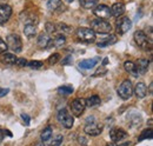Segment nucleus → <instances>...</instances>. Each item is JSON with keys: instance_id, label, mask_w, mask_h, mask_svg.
I'll list each match as a JSON object with an SVG mask.
<instances>
[{"instance_id": "obj_1", "label": "nucleus", "mask_w": 153, "mask_h": 146, "mask_svg": "<svg viewBox=\"0 0 153 146\" xmlns=\"http://www.w3.org/2000/svg\"><path fill=\"white\" fill-rule=\"evenodd\" d=\"M91 28L94 33H99V34H108L112 32V25L104 19H94L91 22Z\"/></svg>"}, {"instance_id": "obj_2", "label": "nucleus", "mask_w": 153, "mask_h": 146, "mask_svg": "<svg viewBox=\"0 0 153 146\" xmlns=\"http://www.w3.org/2000/svg\"><path fill=\"white\" fill-rule=\"evenodd\" d=\"M57 119L58 121L65 128H72V126L74 125V118H73V115L66 109L59 110V112H58L57 114Z\"/></svg>"}, {"instance_id": "obj_3", "label": "nucleus", "mask_w": 153, "mask_h": 146, "mask_svg": "<svg viewBox=\"0 0 153 146\" xmlns=\"http://www.w3.org/2000/svg\"><path fill=\"white\" fill-rule=\"evenodd\" d=\"M117 93H118V95H119L123 100H128V99L132 97V94H133V86H132L131 80H128V79L124 80V81L119 85Z\"/></svg>"}, {"instance_id": "obj_4", "label": "nucleus", "mask_w": 153, "mask_h": 146, "mask_svg": "<svg viewBox=\"0 0 153 146\" xmlns=\"http://www.w3.org/2000/svg\"><path fill=\"white\" fill-rule=\"evenodd\" d=\"M76 34L79 38V40H81L84 42H93L96 40V33L92 31V28H88V27L76 28Z\"/></svg>"}, {"instance_id": "obj_5", "label": "nucleus", "mask_w": 153, "mask_h": 146, "mask_svg": "<svg viewBox=\"0 0 153 146\" xmlns=\"http://www.w3.org/2000/svg\"><path fill=\"white\" fill-rule=\"evenodd\" d=\"M7 47L11 48L14 53H20L22 51V41L18 34H8L6 38Z\"/></svg>"}, {"instance_id": "obj_6", "label": "nucleus", "mask_w": 153, "mask_h": 146, "mask_svg": "<svg viewBox=\"0 0 153 146\" xmlns=\"http://www.w3.org/2000/svg\"><path fill=\"white\" fill-rule=\"evenodd\" d=\"M133 38L135 44L139 47H141L144 50H147L149 48V46H150V39H149V36H146V33L144 31H135Z\"/></svg>"}, {"instance_id": "obj_7", "label": "nucleus", "mask_w": 153, "mask_h": 146, "mask_svg": "<svg viewBox=\"0 0 153 146\" xmlns=\"http://www.w3.org/2000/svg\"><path fill=\"white\" fill-rule=\"evenodd\" d=\"M117 32L119 34H125L126 32H128L132 27V21L128 17H123L117 21Z\"/></svg>"}, {"instance_id": "obj_8", "label": "nucleus", "mask_w": 153, "mask_h": 146, "mask_svg": "<svg viewBox=\"0 0 153 146\" xmlns=\"http://www.w3.org/2000/svg\"><path fill=\"white\" fill-rule=\"evenodd\" d=\"M93 13H94V16L98 17L99 19H104V20H106V19H110L112 17V14H111V8L107 6V5H97L96 7L93 8Z\"/></svg>"}, {"instance_id": "obj_9", "label": "nucleus", "mask_w": 153, "mask_h": 146, "mask_svg": "<svg viewBox=\"0 0 153 146\" xmlns=\"http://www.w3.org/2000/svg\"><path fill=\"white\" fill-rule=\"evenodd\" d=\"M86 109V103H85V99L82 98H76L72 103H71V110H72V113L76 115V117H80L82 114V112Z\"/></svg>"}, {"instance_id": "obj_10", "label": "nucleus", "mask_w": 153, "mask_h": 146, "mask_svg": "<svg viewBox=\"0 0 153 146\" xmlns=\"http://www.w3.org/2000/svg\"><path fill=\"white\" fill-rule=\"evenodd\" d=\"M12 16V7L7 4H0V25H5Z\"/></svg>"}, {"instance_id": "obj_11", "label": "nucleus", "mask_w": 153, "mask_h": 146, "mask_svg": "<svg viewBox=\"0 0 153 146\" xmlns=\"http://www.w3.org/2000/svg\"><path fill=\"white\" fill-rule=\"evenodd\" d=\"M84 132L86 134H88V136L96 137V136H99L102 132V127L98 123H88L84 128Z\"/></svg>"}, {"instance_id": "obj_12", "label": "nucleus", "mask_w": 153, "mask_h": 146, "mask_svg": "<svg viewBox=\"0 0 153 146\" xmlns=\"http://www.w3.org/2000/svg\"><path fill=\"white\" fill-rule=\"evenodd\" d=\"M127 137V132L123 128H113L110 131V138L113 140V143H117V142H120L123 139H125Z\"/></svg>"}, {"instance_id": "obj_13", "label": "nucleus", "mask_w": 153, "mask_h": 146, "mask_svg": "<svg viewBox=\"0 0 153 146\" xmlns=\"http://www.w3.org/2000/svg\"><path fill=\"white\" fill-rule=\"evenodd\" d=\"M66 44V38L64 34H59L56 38H52L50 39L48 44H47V48H59V47H62L64 45Z\"/></svg>"}, {"instance_id": "obj_14", "label": "nucleus", "mask_w": 153, "mask_h": 146, "mask_svg": "<svg viewBox=\"0 0 153 146\" xmlns=\"http://www.w3.org/2000/svg\"><path fill=\"white\" fill-rule=\"evenodd\" d=\"M133 93L135 94V97H137L138 99L145 98V97L147 95V86L145 85V83L140 81V83L135 84V86H134V89H133Z\"/></svg>"}, {"instance_id": "obj_15", "label": "nucleus", "mask_w": 153, "mask_h": 146, "mask_svg": "<svg viewBox=\"0 0 153 146\" xmlns=\"http://www.w3.org/2000/svg\"><path fill=\"white\" fill-rule=\"evenodd\" d=\"M134 65H135V69H137V71H138L139 74H144V73L147 72V70H149L150 61L147 59H143L141 58V59H138Z\"/></svg>"}, {"instance_id": "obj_16", "label": "nucleus", "mask_w": 153, "mask_h": 146, "mask_svg": "<svg viewBox=\"0 0 153 146\" xmlns=\"http://www.w3.org/2000/svg\"><path fill=\"white\" fill-rule=\"evenodd\" d=\"M100 58H92V59H85V60H81L79 63V67L80 69H84V70H91L96 66L97 64L99 63Z\"/></svg>"}, {"instance_id": "obj_17", "label": "nucleus", "mask_w": 153, "mask_h": 146, "mask_svg": "<svg viewBox=\"0 0 153 146\" xmlns=\"http://www.w3.org/2000/svg\"><path fill=\"white\" fill-rule=\"evenodd\" d=\"M125 5L123 4V2H115L112 5V7H111V14L113 16V17H117V18H119V17H121L124 13H125Z\"/></svg>"}, {"instance_id": "obj_18", "label": "nucleus", "mask_w": 153, "mask_h": 146, "mask_svg": "<svg viewBox=\"0 0 153 146\" xmlns=\"http://www.w3.org/2000/svg\"><path fill=\"white\" fill-rule=\"evenodd\" d=\"M24 34L27 38H33L37 36V27L33 24H26L24 26Z\"/></svg>"}, {"instance_id": "obj_19", "label": "nucleus", "mask_w": 153, "mask_h": 146, "mask_svg": "<svg viewBox=\"0 0 153 146\" xmlns=\"http://www.w3.org/2000/svg\"><path fill=\"white\" fill-rule=\"evenodd\" d=\"M85 103H86V106H88V107H96L101 104V100H100L99 95L94 94V95H91L87 99H85Z\"/></svg>"}, {"instance_id": "obj_20", "label": "nucleus", "mask_w": 153, "mask_h": 146, "mask_svg": "<svg viewBox=\"0 0 153 146\" xmlns=\"http://www.w3.org/2000/svg\"><path fill=\"white\" fill-rule=\"evenodd\" d=\"M62 1L61 0H48L47 1V10L50 12H56L57 10L61 8Z\"/></svg>"}, {"instance_id": "obj_21", "label": "nucleus", "mask_w": 153, "mask_h": 146, "mask_svg": "<svg viewBox=\"0 0 153 146\" xmlns=\"http://www.w3.org/2000/svg\"><path fill=\"white\" fill-rule=\"evenodd\" d=\"M16 59H17V57L13 53H7V52L2 53V57H1V61L6 65H14Z\"/></svg>"}, {"instance_id": "obj_22", "label": "nucleus", "mask_w": 153, "mask_h": 146, "mask_svg": "<svg viewBox=\"0 0 153 146\" xmlns=\"http://www.w3.org/2000/svg\"><path fill=\"white\" fill-rule=\"evenodd\" d=\"M124 67H125V70L130 73L132 77H135V78H137V77H139V73H138L137 69H135L134 63H132V61H125Z\"/></svg>"}, {"instance_id": "obj_23", "label": "nucleus", "mask_w": 153, "mask_h": 146, "mask_svg": "<svg viewBox=\"0 0 153 146\" xmlns=\"http://www.w3.org/2000/svg\"><path fill=\"white\" fill-rule=\"evenodd\" d=\"M117 36H107L106 39H104L102 41H100V42H98V47H107V46H110V45H113L117 42Z\"/></svg>"}, {"instance_id": "obj_24", "label": "nucleus", "mask_w": 153, "mask_h": 146, "mask_svg": "<svg viewBox=\"0 0 153 146\" xmlns=\"http://www.w3.org/2000/svg\"><path fill=\"white\" fill-rule=\"evenodd\" d=\"M98 1L99 0H79L80 2V6L85 10H91V8H94L97 5H98Z\"/></svg>"}, {"instance_id": "obj_25", "label": "nucleus", "mask_w": 153, "mask_h": 146, "mask_svg": "<svg viewBox=\"0 0 153 146\" xmlns=\"http://www.w3.org/2000/svg\"><path fill=\"white\" fill-rule=\"evenodd\" d=\"M50 36L47 33H41V34H39V38H38V46L39 47H41V48H45V47H47V44H48V41H50Z\"/></svg>"}, {"instance_id": "obj_26", "label": "nucleus", "mask_w": 153, "mask_h": 146, "mask_svg": "<svg viewBox=\"0 0 153 146\" xmlns=\"http://www.w3.org/2000/svg\"><path fill=\"white\" fill-rule=\"evenodd\" d=\"M52 132H53V130H52L51 126H47L46 128H44V131L41 132V136H40L41 140H42V142H47V140H50L51 137H52Z\"/></svg>"}, {"instance_id": "obj_27", "label": "nucleus", "mask_w": 153, "mask_h": 146, "mask_svg": "<svg viewBox=\"0 0 153 146\" xmlns=\"http://www.w3.org/2000/svg\"><path fill=\"white\" fill-rule=\"evenodd\" d=\"M58 93L61 95H68L73 93V87L71 85H62L60 87H58Z\"/></svg>"}, {"instance_id": "obj_28", "label": "nucleus", "mask_w": 153, "mask_h": 146, "mask_svg": "<svg viewBox=\"0 0 153 146\" xmlns=\"http://www.w3.org/2000/svg\"><path fill=\"white\" fill-rule=\"evenodd\" d=\"M56 27H57V31L61 32L62 34H70V33H72V27L68 26V25H66V24H58V25H56Z\"/></svg>"}, {"instance_id": "obj_29", "label": "nucleus", "mask_w": 153, "mask_h": 146, "mask_svg": "<svg viewBox=\"0 0 153 146\" xmlns=\"http://www.w3.org/2000/svg\"><path fill=\"white\" fill-rule=\"evenodd\" d=\"M145 139H152V130H151V128L144 130V131L140 133V136H139V138H138V142H143V140H145Z\"/></svg>"}, {"instance_id": "obj_30", "label": "nucleus", "mask_w": 153, "mask_h": 146, "mask_svg": "<svg viewBox=\"0 0 153 146\" xmlns=\"http://www.w3.org/2000/svg\"><path fill=\"white\" fill-rule=\"evenodd\" d=\"M27 66L32 70H40L44 66V63L40 61V60H31V61L27 63Z\"/></svg>"}, {"instance_id": "obj_31", "label": "nucleus", "mask_w": 153, "mask_h": 146, "mask_svg": "<svg viewBox=\"0 0 153 146\" xmlns=\"http://www.w3.org/2000/svg\"><path fill=\"white\" fill-rule=\"evenodd\" d=\"M45 28H46V33L47 34H53L54 32H57L56 24H53V22H46Z\"/></svg>"}, {"instance_id": "obj_32", "label": "nucleus", "mask_w": 153, "mask_h": 146, "mask_svg": "<svg viewBox=\"0 0 153 146\" xmlns=\"http://www.w3.org/2000/svg\"><path fill=\"white\" fill-rule=\"evenodd\" d=\"M59 59H60V54L59 53H54V54H52L50 58H48V64L50 65H56L58 61H59Z\"/></svg>"}, {"instance_id": "obj_33", "label": "nucleus", "mask_w": 153, "mask_h": 146, "mask_svg": "<svg viewBox=\"0 0 153 146\" xmlns=\"http://www.w3.org/2000/svg\"><path fill=\"white\" fill-rule=\"evenodd\" d=\"M14 65H17L19 67H25V66H27V60L25 58H17Z\"/></svg>"}, {"instance_id": "obj_34", "label": "nucleus", "mask_w": 153, "mask_h": 146, "mask_svg": "<svg viewBox=\"0 0 153 146\" xmlns=\"http://www.w3.org/2000/svg\"><path fill=\"white\" fill-rule=\"evenodd\" d=\"M7 50H8V47H7L6 41H4V40L0 38V53L2 54V53H5V52H7Z\"/></svg>"}, {"instance_id": "obj_35", "label": "nucleus", "mask_w": 153, "mask_h": 146, "mask_svg": "<svg viewBox=\"0 0 153 146\" xmlns=\"http://www.w3.org/2000/svg\"><path fill=\"white\" fill-rule=\"evenodd\" d=\"M62 143V136H57L52 142H51V145L52 146H59Z\"/></svg>"}, {"instance_id": "obj_36", "label": "nucleus", "mask_w": 153, "mask_h": 146, "mask_svg": "<svg viewBox=\"0 0 153 146\" xmlns=\"http://www.w3.org/2000/svg\"><path fill=\"white\" fill-rule=\"evenodd\" d=\"M21 119L24 120V124H25L26 126L30 125V123H31V118H30L28 114H26V113H21Z\"/></svg>"}, {"instance_id": "obj_37", "label": "nucleus", "mask_w": 153, "mask_h": 146, "mask_svg": "<svg viewBox=\"0 0 153 146\" xmlns=\"http://www.w3.org/2000/svg\"><path fill=\"white\" fill-rule=\"evenodd\" d=\"M78 142H79L80 145H84V146H86L87 144H88L87 138H85L84 136H79V137H78Z\"/></svg>"}, {"instance_id": "obj_38", "label": "nucleus", "mask_w": 153, "mask_h": 146, "mask_svg": "<svg viewBox=\"0 0 153 146\" xmlns=\"http://www.w3.org/2000/svg\"><path fill=\"white\" fill-rule=\"evenodd\" d=\"M8 92H10L8 89H0V97H5Z\"/></svg>"}, {"instance_id": "obj_39", "label": "nucleus", "mask_w": 153, "mask_h": 146, "mask_svg": "<svg viewBox=\"0 0 153 146\" xmlns=\"http://www.w3.org/2000/svg\"><path fill=\"white\" fill-rule=\"evenodd\" d=\"M71 61H72V57H66V58L61 61V64L65 65V64H68V63H71Z\"/></svg>"}, {"instance_id": "obj_40", "label": "nucleus", "mask_w": 153, "mask_h": 146, "mask_svg": "<svg viewBox=\"0 0 153 146\" xmlns=\"http://www.w3.org/2000/svg\"><path fill=\"white\" fill-rule=\"evenodd\" d=\"M5 134H6V131H4V130H1V128H0V143L4 140Z\"/></svg>"}, {"instance_id": "obj_41", "label": "nucleus", "mask_w": 153, "mask_h": 146, "mask_svg": "<svg viewBox=\"0 0 153 146\" xmlns=\"http://www.w3.org/2000/svg\"><path fill=\"white\" fill-rule=\"evenodd\" d=\"M149 126H150V127L152 126V119H150V120H149Z\"/></svg>"}, {"instance_id": "obj_42", "label": "nucleus", "mask_w": 153, "mask_h": 146, "mask_svg": "<svg viewBox=\"0 0 153 146\" xmlns=\"http://www.w3.org/2000/svg\"><path fill=\"white\" fill-rule=\"evenodd\" d=\"M36 146H45V144H44V143L41 142V143H39V144H37Z\"/></svg>"}, {"instance_id": "obj_43", "label": "nucleus", "mask_w": 153, "mask_h": 146, "mask_svg": "<svg viewBox=\"0 0 153 146\" xmlns=\"http://www.w3.org/2000/svg\"><path fill=\"white\" fill-rule=\"evenodd\" d=\"M67 1H68V2H72V1H74V0H67Z\"/></svg>"}]
</instances>
